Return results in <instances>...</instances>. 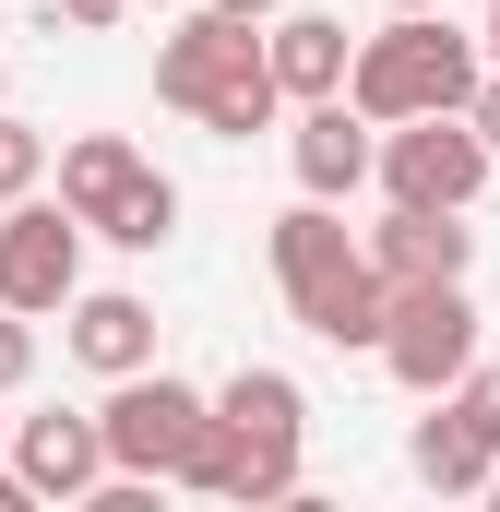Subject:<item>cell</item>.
<instances>
[{
  "instance_id": "13",
  "label": "cell",
  "mask_w": 500,
  "mask_h": 512,
  "mask_svg": "<svg viewBox=\"0 0 500 512\" xmlns=\"http://www.w3.org/2000/svg\"><path fill=\"white\" fill-rule=\"evenodd\" d=\"M72 358H84L96 382L155 370V310H143L131 286H84V298H72Z\"/></svg>"
},
{
  "instance_id": "8",
  "label": "cell",
  "mask_w": 500,
  "mask_h": 512,
  "mask_svg": "<svg viewBox=\"0 0 500 512\" xmlns=\"http://www.w3.org/2000/svg\"><path fill=\"white\" fill-rule=\"evenodd\" d=\"M370 108L358 96H322V108H298V131H286V167H298V191H322V203H346L358 179H381V143H370Z\"/></svg>"
},
{
  "instance_id": "4",
  "label": "cell",
  "mask_w": 500,
  "mask_h": 512,
  "mask_svg": "<svg viewBox=\"0 0 500 512\" xmlns=\"http://www.w3.org/2000/svg\"><path fill=\"white\" fill-rule=\"evenodd\" d=\"M96 417H108V465H120V477L179 489L191 453H203V429H215V393H191L179 370H131V382H108Z\"/></svg>"
},
{
  "instance_id": "26",
  "label": "cell",
  "mask_w": 500,
  "mask_h": 512,
  "mask_svg": "<svg viewBox=\"0 0 500 512\" xmlns=\"http://www.w3.org/2000/svg\"><path fill=\"white\" fill-rule=\"evenodd\" d=\"M0 441H12V417H0Z\"/></svg>"
},
{
  "instance_id": "10",
  "label": "cell",
  "mask_w": 500,
  "mask_h": 512,
  "mask_svg": "<svg viewBox=\"0 0 500 512\" xmlns=\"http://www.w3.org/2000/svg\"><path fill=\"white\" fill-rule=\"evenodd\" d=\"M179 489H203V501H298V441H250L239 417H215Z\"/></svg>"
},
{
  "instance_id": "16",
  "label": "cell",
  "mask_w": 500,
  "mask_h": 512,
  "mask_svg": "<svg viewBox=\"0 0 500 512\" xmlns=\"http://www.w3.org/2000/svg\"><path fill=\"white\" fill-rule=\"evenodd\" d=\"M215 417H239L250 441H310V393L286 382V370H239V382L215 393Z\"/></svg>"
},
{
  "instance_id": "15",
  "label": "cell",
  "mask_w": 500,
  "mask_h": 512,
  "mask_svg": "<svg viewBox=\"0 0 500 512\" xmlns=\"http://www.w3.org/2000/svg\"><path fill=\"white\" fill-rule=\"evenodd\" d=\"M405 465L441 489V501H489V477H500V453L465 429V405L441 393V417H417V441H405Z\"/></svg>"
},
{
  "instance_id": "7",
  "label": "cell",
  "mask_w": 500,
  "mask_h": 512,
  "mask_svg": "<svg viewBox=\"0 0 500 512\" xmlns=\"http://www.w3.org/2000/svg\"><path fill=\"white\" fill-rule=\"evenodd\" d=\"M84 239H96V227H84L72 203H36V191L0 203V298H12L24 322H36V310H72V298H84Z\"/></svg>"
},
{
  "instance_id": "18",
  "label": "cell",
  "mask_w": 500,
  "mask_h": 512,
  "mask_svg": "<svg viewBox=\"0 0 500 512\" xmlns=\"http://www.w3.org/2000/svg\"><path fill=\"white\" fill-rule=\"evenodd\" d=\"M36 179H48V143H36V131H24L12 108H0V203H24Z\"/></svg>"
},
{
  "instance_id": "11",
  "label": "cell",
  "mask_w": 500,
  "mask_h": 512,
  "mask_svg": "<svg viewBox=\"0 0 500 512\" xmlns=\"http://www.w3.org/2000/svg\"><path fill=\"white\" fill-rule=\"evenodd\" d=\"M370 262L393 274V286H441V274H465L477 262V227L465 215H441V203H393L370 227Z\"/></svg>"
},
{
  "instance_id": "22",
  "label": "cell",
  "mask_w": 500,
  "mask_h": 512,
  "mask_svg": "<svg viewBox=\"0 0 500 512\" xmlns=\"http://www.w3.org/2000/svg\"><path fill=\"white\" fill-rule=\"evenodd\" d=\"M465 120L489 131V155H500V72H489V84H477V96H465Z\"/></svg>"
},
{
  "instance_id": "14",
  "label": "cell",
  "mask_w": 500,
  "mask_h": 512,
  "mask_svg": "<svg viewBox=\"0 0 500 512\" xmlns=\"http://www.w3.org/2000/svg\"><path fill=\"white\" fill-rule=\"evenodd\" d=\"M143 179H155V167L131 155L120 131H84V143H60V203H72V215H84L96 239H108V215H120V203L143 191Z\"/></svg>"
},
{
  "instance_id": "6",
  "label": "cell",
  "mask_w": 500,
  "mask_h": 512,
  "mask_svg": "<svg viewBox=\"0 0 500 512\" xmlns=\"http://www.w3.org/2000/svg\"><path fill=\"white\" fill-rule=\"evenodd\" d=\"M381 370L405 393H441L477 370V298H465V274H441V286H393V334H381Z\"/></svg>"
},
{
  "instance_id": "23",
  "label": "cell",
  "mask_w": 500,
  "mask_h": 512,
  "mask_svg": "<svg viewBox=\"0 0 500 512\" xmlns=\"http://www.w3.org/2000/svg\"><path fill=\"white\" fill-rule=\"evenodd\" d=\"M215 12H250V24H274V12H286V0H215Z\"/></svg>"
},
{
  "instance_id": "17",
  "label": "cell",
  "mask_w": 500,
  "mask_h": 512,
  "mask_svg": "<svg viewBox=\"0 0 500 512\" xmlns=\"http://www.w3.org/2000/svg\"><path fill=\"white\" fill-rule=\"evenodd\" d=\"M167 227H179V191H167V179H143L120 215H108V239H120V251H167Z\"/></svg>"
},
{
  "instance_id": "25",
  "label": "cell",
  "mask_w": 500,
  "mask_h": 512,
  "mask_svg": "<svg viewBox=\"0 0 500 512\" xmlns=\"http://www.w3.org/2000/svg\"><path fill=\"white\" fill-rule=\"evenodd\" d=\"M381 12H441V0H381Z\"/></svg>"
},
{
  "instance_id": "2",
  "label": "cell",
  "mask_w": 500,
  "mask_h": 512,
  "mask_svg": "<svg viewBox=\"0 0 500 512\" xmlns=\"http://www.w3.org/2000/svg\"><path fill=\"white\" fill-rule=\"evenodd\" d=\"M155 96H167V108H191L203 131H227V143L274 131V108H286L262 24H250V12H215V0H203L191 24H167V48H155Z\"/></svg>"
},
{
  "instance_id": "9",
  "label": "cell",
  "mask_w": 500,
  "mask_h": 512,
  "mask_svg": "<svg viewBox=\"0 0 500 512\" xmlns=\"http://www.w3.org/2000/svg\"><path fill=\"white\" fill-rule=\"evenodd\" d=\"M12 465L36 501H96L120 465H108V417H12Z\"/></svg>"
},
{
  "instance_id": "20",
  "label": "cell",
  "mask_w": 500,
  "mask_h": 512,
  "mask_svg": "<svg viewBox=\"0 0 500 512\" xmlns=\"http://www.w3.org/2000/svg\"><path fill=\"white\" fill-rule=\"evenodd\" d=\"M24 370H36V334H24V310H12V298H0V393L24 382Z\"/></svg>"
},
{
  "instance_id": "1",
  "label": "cell",
  "mask_w": 500,
  "mask_h": 512,
  "mask_svg": "<svg viewBox=\"0 0 500 512\" xmlns=\"http://www.w3.org/2000/svg\"><path fill=\"white\" fill-rule=\"evenodd\" d=\"M274 286H286L298 334L370 346L381 358V334H393V274L370 262V239H346V215H334L322 191H298V203L274 215Z\"/></svg>"
},
{
  "instance_id": "24",
  "label": "cell",
  "mask_w": 500,
  "mask_h": 512,
  "mask_svg": "<svg viewBox=\"0 0 500 512\" xmlns=\"http://www.w3.org/2000/svg\"><path fill=\"white\" fill-rule=\"evenodd\" d=\"M489 72H500V0H489Z\"/></svg>"
},
{
  "instance_id": "12",
  "label": "cell",
  "mask_w": 500,
  "mask_h": 512,
  "mask_svg": "<svg viewBox=\"0 0 500 512\" xmlns=\"http://www.w3.org/2000/svg\"><path fill=\"white\" fill-rule=\"evenodd\" d=\"M262 48H274L286 108H322V96H346V72H358V36H346L334 12H274V24H262Z\"/></svg>"
},
{
  "instance_id": "5",
  "label": "cell",
  "mask_w": 500,
  "mask_h": 512,
  "mask_svg": "<svg viewBox=\"0 0 500 512\" xmlns=\"http://www.w3.org/2000/svg\"><path fill=\"white\" fill-rule=\"evenodd\" d=\"M489 131L465 120V108H429V120H393L381 131V191L393 203H441V215H465L477 191H489Z\"/></svg>"
},
{
  "instance_id": "3",
  "label": "cell",
  "mask_w": 500,
  "mask_h": 512,
  "mask_svg": "<svg viewBox=\"0 0 500 512\" xmlns=\"http://www.w3.org/2000/svg\"><path fill=\"white\" fill-rule=\"evenodd\" d=\"M477 84H489V72H477V36H453L441 12H393L381 36H358V72H346V96H358L381 131L429 120V108H465Z\"/></svg>"
},
{
  "instance_id": "21",
  "label": "cell",
  "mask_w": 500,
  "mask_h": 512,
  "mask_svg": "<svg viewBox=\"0 0 500 512\" xmlns=\"http://www.w3.org/2000/svg\"><path fill=\"white\" fill-rule=\"evenodd\" d=\"M120 12H131V0H48V24H84V36H108Z\"/></svg>"
},
{
  "instance_id": "19",
  "label": "cell",
  "mask_w": 500,
  "mask_h": 512,
  "mask_svg": "<svg viewBox=\"0 0 500 512\" xmlns=\"http://www.w3.org/2000/svg\"><path fill=\"white\" fill-rule=\"evenodd\" d=\"M453 405H465V429H477V441L500 453V358H477V370L453 382Z\"/></svg>"
}]
</instances>
